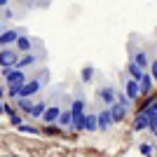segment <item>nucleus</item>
Here are the masks:
<instances>
[{"instance_id": "f03ea898", "label": "nucleus", "mask_w": 157, "mask_h": 157, "mask_svg": "<svg viewBox=\"0 0 157 157\" xmlns=\"http://www.w3.org/2000/svg\"><path fill=\"white\" fill-rule=\"evenodd\" d=\"M47 54L45 49H38V52H26L21 54L19 61H17V68H21V71H33V68H38L40 63H45Z\"/></svg>"}, {"instance_id": "423d86ee", "label": "nucleus", "mask_w": 157, "mask_h": 157, "mask_svg": "<svg viewBox=\"0 0 157 157\" xmlns=\"http://www.w3.org/2000/svg\"><path fill=\"white\" fill-rule=\"evenodd\" d=\"M63 108H66L63 103H49L45 108V113H42V122H45V124H56V120H59Z\"/></svg>"}, {"instance_id": "7ed1b4c3", "label": "nucleus", "mask_w": 157, "mask_h": 157, "mask_svg": "<svg viewBox=\"0 0 157 157\" xmlns=\"http://www.w3.org/2000/svg\"><path fill=\"white\" fill-rule=\"evenodd\" d=\"M14 49L19 54H26V52H38V49H42V42L35 38H31L28 33H21L19 38H17V42H14Z\"/></svg>"}, {"instance_id": "c85d7f7f", "label": "nucleus", "mask_w": 157, "mask_h": 157, "mask_svg": "<svg viewBox=\"0 0 157 157\" xmlns=\"http://www.w3.org/2000/svg\"><path fill=\"white\" fill-rule=\"evenodd\" d=\"M21 122H24V117H21L19 113H14V115H10V124H12V127H19Z\"/></svg>"}, {"instance_id": "1a4fd4ad", "label": "nucleus", "mask_w": 157, "mask_h": 157, "mask_svg": "<svg viewBox=\"0 0 157 157\" xmlns=\"http://www.w3.org/2000/svg\"><path fill=\"white\" fill-rule=\"evenodd\" d=\"M129 59L134 61L138 68H143V71H148V68H150V56H148V52H145V49H134V54H131Z\"/></svg>"}, {"instance_id": "aec40b11", "label": "nucleus", "mask_w": 157, "mask_h": 157, "mask_svg": "<svg viewBox=\"0 0 157 157\" xmlns=\"http://www.w3.org/2000/svg\"><path fill=\"white\" fill-rule=\"evenodd\" d=\"M134 131H148V117L143 113H136V120H134Z\"/></svg>"}, {"instance_id": "6e6552de", "label": "nucleus", "mask_w": 157, "mask_h": 157, "mask_svg": "<svg viewBox=\"0 0 157 157\" xmlns=\"http://www.w3.org/2000/svg\"><path fill=\"white\" fill-rule=\"evenodd\" d=\"M96 98L108 108V105L115 103V89H113V87H98L96 89Z\"/></svg>"}, {"instance_id": "4468645a", "label": "nucleus", "mask_w": 157, "mask_h": 157, "mask_svg": "<svg viewBox=\"0 0 157 157\" xmlns=\"http://www.w3.org/2000/svg\"><path fill=\"white\" fill-rule=\"evenodd\" d=\"M71 122H73V113H71V105H66L63 110H61L59 120H56V124H59L61 129H71Z\"/></svg>"}, {"instance_id": "f8f14e48", "label": "nucleus", "mask_w": 157, "mask_h": 157, "mask_svg": "<svg viewBox=\"0 0 157 157\" xmlns=\"http://www.w3.org/2000/svg\"><path fill=\"white\" fill-rule=\"evenodd\" d=\"M108 110H110V117H113V124H120L122 120H124V115H127V108H122V105L115 101L113 105H108Z\"/></svg>"}, {"instance_id": "c756f323", "label": "nucleus", "mask_w": 157, "mask_h": 157, "mask_svg": "<svg viewBox=\"0 0 157 157\" xmlns=\"http://www.w3.org/2000/svg\"><path fill=\"white\" fill-rule=\"evenodd\" d=\"M7 96V87H5V82H2V85H0V98H5Z\"/></svg>"}, {"instance_id": "a878e982", "label": "nucleus", "mask_w": 157, "mask_h": 157, "mask_svg": "<svg viewBox=\"0 0 157 157\" xmlns=\"http://www.w3.org/2000/svg\"><path fill=\"white\" fill-rule=\"evenodd\" d=\"M148 73H150L152 82L157 85V59H150V68H148Z\"/></svg>"}, {"instance_id": "9d476101", "label": "nucleus", "mask_w": 157, "mask_h": 157, "mask_svg": "<svg viewBox=\"0 0 157 157\" xmlns=\"http://www.w3.org/2000/svg\"><path fill=\"white\" fill-rule=\"evenodd\" d=\"M124 94L129 96V101L134 103L138 96H141V85H138L136 80H131V78H127L124 80Z\"/></svg>"}, {"instance_id": "e433bc0d", "label": "nucleus", "mask_w": 157, "mask_h": 157, "mask_svg": "<svg viewBox=\"0 0 157 157\" xmlns=\"http://www.w3.org/2000/svg\"><path fill=\"white\" fill-rule=\"evenodd\" d=\"M155 148H157V145H155Z\"/></svg>"}, {"instance_id": "b1692460", "label": "nucleus", "mask_w": 157, "mask_h": 157, "mask_svg": "<svg viewBox=\"0 0 157 157\" xmlns=\"http://www.w3.org/2000/svg\"><path fill=\"white\" fill-rule=\"evenodd\" d=\"M5 87H7V96L12 98V101H14L17 96H19V92H21V85H5Z\"/></svg>"}, {"instance_id": "2eb2a0df", "label": "nucleus", "mask_w": 157, "mask_h": 157, "mask_svg": "<svg viewBox=\"0 0 157 157\" xmlns=\"http://www.w3.org/2000/svg\"><path fill=\"white\" fill-rule=\"evenodd\" d=\"M71 113H73V115H85V113H87V101L82 96H75L71 101Z\"/></svg>"}, {"instance_id": "473e14b6", "label": "nucleus", "mask_w": 157, "mask_h": 157, "mask_svg": "<svg viewBox=\"0 0 157 157\" xmlns=\"http://www.w3.org/2000/svg\"><path fill=\"white\" fill-rule=\"evenodd\" d=\"M150 96H152V101H157V92H155V94H150Z\"/></svg>"}, {"instance_id": "ddd939ff", "label": "nucleus", "mask_w": 157, "mask_h": 157, "mask_svg": "<svg viewBox=\"0 0 157 157\" xmlns=\"http://www.w3.org/2000/svg\"><path fill=\"white\" fill-rule=\"evenodd\" d=\"M138 85H141V96H150L152 94V85H155V82H152V78H150L148 71L143 73V78L138 80Z\"/></svg>"}, {"instance_id": "9b49d317", "label": "nucleus", "mask_w": 157, "mask_h": 157, "mask_svg": "<svg viewBox=\"0 0 157 157\" xmlns=\"http://www.w3.org/2000/svg\"><path fill=\"white\" fill-rule=\"evenodd\" d=\"M96 122H98V131H108L113 127V117H110V110L103 108V110L96 113Z\"/></svg>"}, {"instance_id": "20e7f679", "label": "nucleus", "mask_w": 157, "mask_h": 157, "mask_svg": "<svg viewBox=\"0 0 157 157\" xmlns=\"http://www.w3.org/2000/svg\"><path fill=\"white\" fill-rule=\"evenodd\" d=\"M26 80H28L26 71H21V68H17V66L2 68V82H5V85H24Z\"/></svg>"}, {"instance_id": "cd10ccee", "label": "nucleus", "mask_w": 157, "mask_h": 157, "mask_svg": "<svg viewBox=\"0 0 157 157\" xmlns=\"http://www.w3.org/2000/svg\"><path fill=\"white\" fill-rule=\"evenodd\" d=\"M138 150H141L143 157H152V145L150 143H141V145H138Z\"/></svg>"}, {"instance_id": "c9c22d12", "label": "nucleus", "mask_w": 157, "mask_h": 157, "mask_svg": "<svg viewBox=\"0 0 157 157\" xmlns=\"http://www.w3.org/2000/svg\"><path fill=\"white\" fill-rule=\"evenodd\" d=\"M26 2H35V0H26Z\"/></svg>"}, {"instance_id": "393cba45", "label": "nucleus", "mask_w": 157, "mask_h": 157, "mask_svg": "<svg viewBox=\"0 0 157 157\" xmlns=\"http://www.w3.org/2000/svg\"><path fill=\"white\" fill-rule=\"evenodd\" d=\"M0 19H17V12H14L12 7L7 5V7H2V12H0Z\"/></svg>"}, {"instance_id": "f704fd0d", "label": "nucleus", "mask_w": 157, "mask_h": 157, "mask_svg": "<svg viewBox=\"0 0 157 157\" xmlns=\"http://www.w3.org/2000/svg\"><path fill=\"white\" fill-rule=\"evenodd\" d=\"M152 134H155V136H157V127H155V129H152Z\"/></svg>"}, {"instance_id": "2f4dec72", "label": "nucleus", "mask_w": 157, "mask_h": 157, "mask_svg": "<svg viewBox=\"0 0 157 157\" xmlns=\"http://www.w3.org/2000/svg\"><path fill=\"white\" fill-rule=\"evenodd\" d=\"M2 105H5V103H2V98H0V115H2V113H5V110H2Z\"/></svg>"}, {"instance_id": "5701e85b", "label": "nucleus", "mask_w": 157, "mask_h": 157, "mask_svg": "<svg viewBox=\"0 0 157 157\" xmlns=\"http://www.w3.org/2000/svg\"><path fill=\"white\" fill-rule=\"evenodd\" d=\"M17 129H19V134H31V136H33V134H38V129H35L31 122H21Z\"/></svg>"}, {"instance_id": "bb28decb", "label": "nucleus", "mask_w": 157, "mask_h": 157, "mask_svg": "<svg viewBox=\"0 0 157 157\" xmlns=\"http://www.w3.org/2000/svg\"><path fill=\"white\" fill-rule=\"evenodd\" d=\"M59 129H61L59 124H45L42 134H47V136H54V134H59Z\"/></svg>"}, {"instance_id": "dca6fc26", "label": "nucleus", "mask_w": 157, "mask_h": 157, "mask_svg": "<svg viewBox=\"0 0 157 157\" xmlns=\"http://www.w3.org/2000/svg\"><path fill=\"white\" fill-rule=\"evenodd\" d=\"M33 103H35L33 98H24V96L14 98V108H17V110H21V113H24V115H28V113H31Z\"/></svg>"}, {"instance_id": "412c9836", "label": "nucleus", "mask_w": 157, "mask_h": 157, "mask_svg": "<svg viewBox=\"0 0 157 157\" xmlns=\"http://www.w3.org/2000/svg\"><path fill=\"white\" fill-rule=\"evenodd\" d=\"M80 80H82V82H92L94 80V66H85V68H82V73H80Z\"/></svg>"}, {"instance_id": "39448f33", "label": "nucleus", "mask_w": 157, "mask_h": 157, "mask_svg": "<svg viewBox=\"0 0 157 157\" xmlns=\"http://www.w3.org/2000/svg\"><path fill=\"white\" fill-rule=\"evenodd\" d=\"M21 54L14 49V47H0V68H12L17 66Z\"/></svg>"}, {"instance_id": "f3484780", "label": "nucleus", "mask_w": 157, "mask_h": 157, "mask_svg": "<svg viewBox=\"0 0 157 157\" xmlns=\"http://www.w3.org/2000/svg\"><path fill=\"white\" fill-rule=\"evenodd\" d=\"M82 131H89V134H94V131H98L96 113H85V129H82Z\"/></svg>"}, {"instance_id": "4be33fe9", "label": "nucleus", "mask_w": 157, "mask_h": 157, "mask_svg": "<svg viewBox=\"0 0 157 157\" xmlns=\"http://www.w3.org/2000/svg\"><path fill=\"white\" fill-rule=\"evenodd\" d=\"M115 101H117L122 108H127V110L131 108V101H129V96H127L124 92H115Z\"/></svg>"}, {"instance_id": "a211bd4d", "label": "nucleus", "mask_w": 157, "mask_h": 157, "mask_svg": "<svg viewBox=\"0 0 157 157\" xmlns=\"http://www.w3.org/2000/svg\"><path fill=\"white\" fill-rule=\"evenodd\" d=\"M45 108H47V101H35L33 108H31V113H28V117H31V120H42Z\"/></svg>"}, {"instance_id": "f257e3e1", "label": "nucleus", "mask_w": 157, "mask_h": 157, "mask_svg": "<svg viewBox=\"0 0 157 157\" xmlns=\"http://www.w3.org/2000/svg\"><path fill=\"white\" fill-rule=\"evenodd\" d=\"M47 82H49V68H38V71L33 73L31 78L21 85V92H19V96H24V98H33L35 94H40L42 89L47 87ZM17 96V98H19Z\"/></svg>"}, {"instance_id": "7c9ffc66", "label": "nucleus", "mask_w": 157, "mask_h": 157, "mask_svg": "<svg viewBox=\"0 0 157 157\" xmlns=\"http://www.w3.org/2000/svg\"><path fill=\"white\" fill-rule=\"evenodd\" d=\"M10 5V0H0V10H2V7H7Z\"/></svg>"}, {"instance_id": "6ab92c4d", "label": "nucleus", "mask_w": 157, "mask_h": 157, "mask_svg": "<svg viewBox=\"0 0 157 157\" xmlns=\"http://www.w3.org/2000/svg\"><path fill=\"white\" fill-rule=\"evenodd\" d=\"M127 73H129V78H131V80H136V82H138V80L143 78V73H145V71H143V68H138V66L129 59V63H127Z\"/></svg>"}, {"instance_id": "72a5a7b5", "label": "nucleus", "mask_w": 157, "mask_h": 157, "mask_svg": "<svg viewBox=\"0 0 157 157\" xmlns=\"http://www.w3.org/2000/svg\"><path fill=\"white\" fill-rule=\"evenodd\" d=\"M2 28H5V26H2V19H0V33H2Z\"/></svg>"}, {"instance_id": "0eeeda50", "label": "nucleus", "mask_w": 157, "mask_h": 157, "mask_svg": "<svg viewBox=\"0 0 157 157\" xmlns=\"http://www.w3.org/2000/svg\"><path fill=\"white\" fill-rule=\"evenodd\" d=\"M21 33H26L24 28H2L0 33V47H14L17 38H19Z\"/></svg>"}]
</instances>
